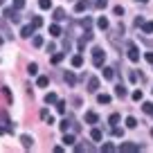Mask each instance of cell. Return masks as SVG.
<instances>
[{"label":"cell","instance_id":"obj_1","mask_svg":"<svg viewBox=\"0 0 153 153\" xmlns=\"http://www.w3.org/2000/svg\"><path fill=\"white\" fill-rule=\"evenodd\" d=\"M104 61H106V52L101 48H95V50H92V65L101 68V65H104Z\"/></svg>","mask_w":153,"mask_h":153},{"label":"cell","instance_id":"obj_2","mask_svg":"<svg viewBox=\"0 0 153 153\" xmlns=\"http://www.w3.org/2000/svg\"><path fill=\"white\" fill-rule=\"evenodd\" d=\"M142 144H133V142H124V144H120V151L122 153H135V151H142Z\"/></svg>","mask_w":153,"mask_h":153},{"label":"cell","instance_id":"obj_3","mask_svg":"<svg viewBox=\"0 0 153 153\" xmlns=\"http://www.w3.org/2000/svg\"><path fill=\"white\" fill-rule=\"evenodd\" d=\"M126 52H128V59H131L133 63L140 61V50H137V45H135V43H128V45H126Z\"/></svg>","mask_w":153,"mask_h":153},{"label":"cell","instance_id":"obj_4","mask_svg":"<svg viewBox=\"0 0 153 153\" xmlns=\"http://www.w3.org/2000/svg\"><path fill=\"white\" fill-rule=\"evenodd\" d=\"M5 18L11 20V23H20V16H18V9H16V7H9V9H5Z\"/></svg>","mask_w":153,"mask_h":153},{"label":"cell","instance_id":"obj_5","mask_svg":"<svg viewBox=\"0 0 153 153\" xmlns=\"http://www.w3.org/2000/svg\"><path fill=\"white\" fill-rule=\"evenodd\" d=\"M99 90V79L97 76H90L88 79V92H97Z\"/></svg>","mask_w":153,"mask_h":153},{"label":"cell","instance_id":"obj_6","mask_svg":"<svg viewBox=\"0 0 153 153\" xmlns=\"http://www.w3.org/2000/svg\"><path fill=\"white\" fill-rule=\"evenodd\" d=\"M20 144H23L25 149H32L34 146V137L32 135H20Z\"/></svg>","mask_w":153,"mask_h":153},{"label":"cell","instance_id":"obj_7","mask_svg":"<svg viewBox=\"0 0 153 153\" xmlns=\"http://www.w3.org/2000/svg\"><path fill=\"white\" fill-rule=\"evenodd\" d=\"M88 7H90V2H88V0H79V2L74 5V11H76V14H81V11L88 9Z\"/></svg>","mask_w":153,"mask_h":153},{"label":"cell","instance_id":"obj_8","mask_svg":"<svg viewBox=\"0 0 153 153\" xmlns=\"http://www.w3.org/2000/svg\"><path fill=\"white\" fill-rule=\"evenodd\" d=\"M90 140L92 142H101V140H104V133H101L99 128H92L90 131Z\"/></svg>","mask_w":153,"mask_h":153},{"label":"cell","instance_id":"obj_9","mask_svg":"<svg viewBox=\"0 0 153 153\" xmlns=\"http://www.w3.org/2000/svg\"><path fill=\"white\" fill-rule=\"evenodd\" d=\"M70 63H72V68H81L83 65V56L81 54H74V56L70 59Z\"/></svg>","mask_w":153,"mask_h":153},{"label":"cell","instance_id":"obj_10","mask_svg":"<svg viewBox=\"0 0 153 153\" xmlns=\"http://www.w3.org/2000/svg\"><path fill=\"white\" fill-rule=\"evenodd\" d=\"M34 29H36V27H34V25H25V27L20 29V36L29 38V36H32V34H34Z\"/></svg>","mask_w":153,"mask_h":153},{"label":"cell","instance_id":"obj_11","mask_svg":"<svg viewBox=\"0 0 153 153\" xmlns=\"http://www.w3.org/2000/svg\"><path fill=\"white\" fill-rule=\"evenodd\" d=\"M41 120H43V122H48V124H54V120H52V115H50V110H48V108H43V110H41Z\"/></svg>","mask_w":153,"mask_h":153},{"label":"cell","instance_id":"obj_12","mask_svg":"<svg viewBox=\"0 0 153 153\" xmlns=\"http://www.w3.org/2000/svg\"><path fill=\"white\" fill-rule=\"evenodd\" d=\"M70 126H72V120H70V117H65V120H61V124H59V128H61L63 133H68V128H70Z\"/></svg>","mask_w":153,"mask_h":153},{"label":"cell","instance_id":"obj_13","mask_svg":"<svg viewBox=\"0 0 153 153\" xmlns=\"http://www.w3.org/2000/svg\"><path fill=\"white\" fill-rule=\"evenodd\" d=\"M115 95L120 97V99H124V97L128 95V92H126V88H124V86H122V83H120V86H115Z\"/></svg>","mask_w":153,"mask_h":153},{"label":"cell","instance_id":"obj_14","mask_svg":"<svg viewBox=\"0 0 153 153\" xmlns=\"http://www.w3.org/2000/svg\"><path fill=\"white\" fill-rule=\"evenodd\" d=\"M52 18H54V20H65L68 16H65V11L59 7V9H54V16H52Z\"/></svg>","mask_w":153,"mask_h":153},{"label":"cell","instance_id":"obj_15","mask_svg":"<svg viewBox=\"0 0 153 153\" xmlns=\"http://www.w3.org/2000/svg\"><path fill=\"white\" fill-rule=\"evenodd\" d=\"M63 144H65V146H72V144H74V135L63 133Z\"/></svg>","mask_w":153,"mask_h":153},{"label":"cell","instance_id":"obj_16","mask_svg":"<svg viewBox=\"0 0 153 153\" xmlns=\"http://www.w3.org/2000/svg\"><path fill=\"white\" fill-rule=\"evenodd\" d=\"M86 122H88V124H97V122H99L97 113H86Z\"/></svg>","mask_w":153,"mask_h":153},{"label":"cell","instance_id":"obj_17","mask_svg":"<svg viewBox=\"0 0 153 153\" xmlns=\"http://www.w3.org/2000/svg\"><path fill=\"white\" fill-rule=\"evenodd\" d=\"M120 120H122L120 115H117V113H113V115L108 117V124H110V126H117V124H120Z\"/></svg>","mask_w":153,"mask_h":153},{"label":"cell","instance_id":"obj_18","mask_svg":"<svg viewBox=\"0 0 153 153\" xmlns=\"http://www.w3.org/2000/svg\"><path fill=\"white\" fill-rule=\"evenodd\" d=\"M63 76H65V81H68V86H74V83H76V76L72 74V72H65V74H63Z\"/></svg>","mask_w":153,"mask_h":153},{"label":"cell","instance_id":"obj_19","mask_svg":"<svg viewBox=\"0 0 153 153\" xmlns=\"http://www.w3.org/2000/svg\"><path fill=\"white\" fill-rule=\"evenodd\" d=\"M97 25H99V29H108L110 25H108V18H106V16H101L99 20H97Z\"/></svg>","mask_w":153,"mask_h":153},{"label":"cell","instance_id":"obj_20","mask_svg":"<svg viewBox=\"0 0 153 153\" xmlns=\"http://www.w3.org/2000/svg\"><path fill=\"white\" fill-rule=\"evenodd\" d=\"M104 79H115V68H104Z\"/></svg>","mask_w":153,"mask_h":153},{"label":"cell","instance_id":"obj_21","mask_svg":"<svg viewBox=\"0 0 153 153\" xmlns=\"http://www.w3.org/2000/svg\"><path fill=\"white\" fill-rule=\"evenodd\" d=\"M142 110H144L146 115H153V104H151V101H144V104H142Z\"/></svg>","mask_w":153,"mask_h":153},{"label":"cell","instance_id":"obj_22","mask_svg":"<svg viewBox=\"0 0 153 153\" xmlns=\"http://www.w3.org/2000/svg\"><path fill=\"white\" fill-rule=\"evenodd\" d=\"M56 95H54V92H48V95H45V104H56Z\"/></svg>","mask_w":153,"mask_h":153},{"label":"cell","instance_id":"obj_23","mask_svg":"<svg viewBox=\"0 0 153 153\" xmlns=\"http://www.w3.org/2000/svg\"><path fill=\"white\" fill-rule=\"evenodd\" d=\"M63 59H65V52H56V54L52 56V63H61Z\"/></svg>","mask_w":153,"mask_h":153},{"label":"cell","instance_id":"obj_24","mask_svg":"<svg viewBox=\"0 0 153 153\" xmlns=\"http://www.w3.org/2000/svg\"><path fill=\"white\" fill-rule=\"evenodd\" d=\"M48 83H50V79H48V76H38L36 86H38V88H45V86H48Z\"/></svg>","mask_w":153,"mask_h":153},{"label":"cell","instance_id":"obj_25","mask_svg":"<svg viewBox=\"0 0 153 153\" xmlns=\"http://www.w3.org/2000/svg\"><path fill=\"white\" fill-rule=\"evenodd\" d=\"M50 34L52 36H61V27L59 25H50Z\"/></svg>","mask_w":153,"mask_h":153},{"label":"cell","instance_id":"obj_26","mask_svg":"<svg viewBox=\"0 0 153 153\" xmlns=\"http://www.w3.org/2000/svg\"><path fill=\"white\" fill-rule=\"evenodd\" d=\"M126 126L128 128H137V120L135 117H126Z\"/></svg>","mask_w":153,"mask_h":153},{"label":"cell","instance_id":"obj_27","mask_svg":"<svg viewBox=\"0 0 153 153\" xmlns=\"http://www.w3.org/2000/svg\"><path fill=\"white\" fill-rule=\"evenodd\" d=\"M38 7H41V9H50V7H52V0H38Z\"/></svg>","mask_w":153,"mask_h":153},{"label":"cell","instance_id":"obj_28","mask_svg":"<svg viewBox=\"0 0 153 153\" xmlns=\"http://www.w3.org/2000/svg\"><path fill=\"white\" fill-rule=\"evenodd\" d=\"M27 72H29V74H38V65H36V63H29V65H27Z\"/></svg>","mask_w":153,"mask_h":153},{"label":"cell","instance_id":"obj_29","mask_svg":"<svg viewBox=\"0 0 153 153\" xmlns=\"http://www.w3.org/2000/svg\"><path fill=\"white\" fill-rule=\"evenodd\" d=\"M97 101L99 104H110V95H97Z\"/></svg>","mask_w":153,"mask_h":153},{"label":"cell","instance_id":"obj_30","mask_svg":"<svg viewBox=\"0 0 153 153\" xmlns=\"http://www.w3.org/2000/svg\"><path fill=\"white\" fill-rule=\"evenodd\" d=\"M142 32L144 34H153V23H144L142 25Z\"/></svg>","mask_w":153,"mask_h":153},{"label":"cell","instance_id":"obj_31","mask_svg":"<svg viewBox=\"0 0 153 153\" xmlns=\"http://www.w3.org/2000/svg\"><path fill=\"white\" fill-rule=\"evenodd\" d=\"M95 7H97V9H106V7H108V0H97Z\"/></svg>","mask_w":153,"mask_h":153},{"label":"cell","instance_id":"obj_32","mask_svg":"<svg viewBox=\"0 0 153 153\" xmlns=\"http://www.w3.org/2000/svg\"><path fill=\"white\" fill-rule=\"evenodd\" d=\"M32 25H34V27H41V25H43V18H41V16H34V18H32Z\"/></svg>","mask_w":153,"mask_h":153},{"label":"cell","instance_id":"obj_33","mask_svg":"<svg viewBox=\"0 0 153 153\" xmlns=\"http://www.w3.org/2000/svg\"><path fill=\"white\" fill-rule=\"evenodd\" d=\"M65 106H68L65 101H56V110H59V113H61V115L65 113Z\"/></svg>","mask_w":153,"mask_h":153},{"label":"cell","instance_id":"obj_34","mask_svg":"<svg viewBox=\"0 0 153 153\" xmlns=\"http://www.w3.org/2000/svg\"><path fill=\"white\" fill-rule=\"evenodd\" d=\"M32 43H34V48H41V45H43V38H41V36H34Z\"/></svg>","mask_w":153,"mask_h":153},{"label":"cell","instance_id":"obj_35","mask_svg":"<svg viewBox=\"0 0 153 153\" xmlns=\"http://www.w3.org/2000/svg\"><path fill=\"white\" fill-rule=\"evenodd\" d=\"M113 135H115V137H122V135H124V131H122L120 126H113Z\"/></svg>","mask_w":153,"mask_h":153},{"label":"cell","instance_id":"obj_36","mask_svg":"<svg viewBox=\"0 0 153 153\" xmlns=\"http://www.w3.org/2000/svg\"><path fill=\"white\" fill-rule=\"evenodd\" d=\"M74 151H76V153H81V151H90V146H83V144H76V146H74Z\"/></svg>","mask_w":153,"mask_h":153},{"label":"cell","instance_id":"obj_37","mask_svg":"<svg viewBox=\"0 0 153 153\" xmlns=\"http://www.w3.org/2000/svg\"><path fill=\"white\" fill-rule=\"evenodd\" d=\"M142 97H144L142 90H135V92H133V99H135V101H142Z\"/></svg>","mask_w":153,"mask_h":153},{"label":"cell","instance_id":"obj_38","mask_svg":"<svg viewBox=\"0 0 153 153\" xmlns=\"http://www.w3.org/2000/svg\"><path fill=\"white\" fill-rule=\"evenodd\" d=\"M14 7H16V9H23V7H25V0H14Z\"/></svg>","mask_w":153,"mask_h":153},{"label":"cell","instance_id":"obj_39","mask_svg":"<svg viewBox=\"0 0 153 153\" xmlns=\"http://www.w3.org/2000/svg\"><path fill=\"white\" fill-rule=\"evenodd\" d=\"M113 11H115V16H120V18H122V16H124V9H122V7H120V5L115 7V9H113Z\"/></svg>","mask_w":153,"mask_h":153},{"label":"cell","instance_id":"obj_40","mask_svg":"<svg viewBox=\"0 0 153 153\" xmlns=\"http://www.w3.org/2000/svg\"><path fill=\"white\" fill-rule=\"evenodd\" d=\"M101 151L110 153V151H115V146H113V144H104V146H101Z\"/></svg>","mask_w":153,"mask_h":153},{"label":"cell","instance_id":"obj_41","mask_svg":"<svg viewBox=\"0 0 153 153\" xmlns=\"http://www.w3.org/2000/svg\"><path fill=\"white\" fill-rule=\"evenodd\" d=\"M81 25H83V27H90L92 20H90V18H83V20H81Z\"/></svg>","mask_w":153,"mask_h":153},{"label":"cell","instance_id":"obj_42","mask_svg":"<svg viewBox=\"0 0 153 153\" xmlns=\"http://www.w3.org/2000/svg\"><path fill=\"white\" fill-rule=\"evenodd\" d=\"M48 52H56V45H54V43H48Z\"/></svg>","mask_w":153,"mask_h":153},{"label":"cell","instance_id":"obj_43","mask_svg":"<svg viewBox=\"0 0 153 153\" xmlns=\"http://www.w3.org/2000/svg\"><path fill=\"white\" fill-rule=\"evenodd\" d=\"M144 59H146L149 63H153V52H146V56H144Z\"/></svg>","mask_w":153,"mask_h":153},{"label":"cell","instance_id":"obj_44","mask_svg":"<svg viewBox=\"0 0 153 153\" xmlns=\"http://www.w3.org/2000/svg\"><path fill=\"white\" fill-rule=\"evenodd\" d=\"M2 41H5V38H2V36H0V45H2Z\"/></svg>","mask_w":153,"mask_h":153},{"label":"cell","instance_id":"obj_45","mask_svg":"<svg viewBox=\"0 0 153 153\" xmlns=\"http://www.w3.org/2000/svg\"><path fill=\"white\" fill-rule=\"evenodd\" d=\"M137 2H149V0H137Z\"/></svg>","mask_w":153,"mask_h":153},{"label":"cell","instance_id":"obj_46","mask_svg":"<svg viewBox=\"0 0 153 153\" xmlns=\"http://www.w3.org/2000/svg\"><path fill=\"white\" fill-rule=\"evenodd\" d=\"M151 137H153V128H151Z\"/></svg>","mask_w":153,"mask_h":153},{"label":"cell","instance_id":"obj_47","mask_svg":"<svg viewBox=\"0 0 153 153\" xmlns=\"http://www.w3.org/2000/svg\"><path fill=\"white\" fill-rule=\"evenodd\" d=\"M2 2H5V0H0V5H2Z\"/></svg>","mask_w":153,"mask_h":153}]
</instances>
